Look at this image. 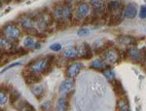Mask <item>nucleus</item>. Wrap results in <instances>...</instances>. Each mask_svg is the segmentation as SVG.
<instances>
[{"label":"nucleus","instance_id":"obj_14","mask_svg":"<svg viewBox=\"0 0 146 111\" xmlns=\"http://www.w3.org/2000/svg\"><path fill=\"white\" fill-rule=\"evenodd\" d=\"M63 56L67 60L78 58V46H68L63 51Z\"/></svg>","mask_w":146,"mask_h":111},{"label":"nucleus","instance_id":"obj_17","mask_svg":"<svg viewBox=\"0 0 146 111\" xmlns=\"http://www.w3.org/2000/svg\"><path fill=\"white\" fill-rule=\"evenodd\" d=\"M117 42L119 44L122 45H126V46H133L135 45L137 42H136V39L133 36H131V35H119L117 37Z\"/></svg>","mask_w":146,"mask_h":111},{"label":"nucleus","instance_id":"obj_22","mask_svg":"<svg viewBox=\"0 0 146 111\" xmlns=\"http://www.w3.org/2000/svg\"><path fill=\"white\" fill-rule=\"evenodd\" d=\"M116 111H131L129 106V101L126 98H120L117 103V108Z\"/></svg>","mask_w":146,"mask_h":111},{"label":"nucleus","instance_id":"obj_8","mask_svg":"<svg viewBox=\"0 0 146 111\" xmlns=\"http://www.w3.org/2000/svg\"><path fill=\"white\" fill-rule=\"evenodd\" d=\"M94 56L91 46L87 43L78 45V58L81 60H91Z\"/></svg>","mask_w":146,"mask_h":111},{"label":"nucleus","instance_id":"obj_29","mask_svg":"<svg viewBox=\"0 0 146 111\" xmlns=\"http://www.w3.org/2000/svg\"><path fill=\"white\" fill-rule=\"evenodd\" d=\"M8 100V92L0 89V104L4 105Z\"/></svg>","mask_w":146,"mask_h":111},{"label":"nucleus","instance_id":"obj_34","mask_svg":"<svg viewBox=\"0 0 146 111\" xmlns=\"http://www.w3.org/2000/svg\"><path fill=\"white\" fill-rule=\"evenodd\" d=\"M139 17L142 19V20H144L146 18V6L145 5H143L141 7L140 12H139Z\"/></svg>","mask_w":146,"mask_h":111},{"label":"nucleus","instance_id":"obj_20","mask_svg":"<svg viewBox=\"0 0 146 111\" xmlns=\"http://www.w3.org/2000/svg\"><path fill=\"white\" fill-rule=\"evenodd\" d=\"M91 5L94 8V13L98 14V15L104 13L105 9H106V4L104 1H98V0L91 1Z\"/></svg>","mask_w":146,"mask_h":111},{"label":"nucleus","instance_id":"obj_24","mask_svg":"<svg viewBox=\"0 0 146 111\" xmlns=\"http://www.w3.org/2000/svg\"><path fill=\"white\" fill-rule=\"evenodd\" d=\"M8 98H9V100H10V103L12 105H14L19 100H20L21 94L19 93L17 90H13L10 93V96H8Z\"/></svg>","mask_w":146,"mask_h":111},{"label":"nucleus","instance_id":"obj_19","mask_svg":"<svg viewBox=\"0 0 146 111\" xmlns=\"http://www.w3.org/2000/svg\"><path fill=\"white\" fill-rule=\"evenodd\" d=\"M23 78H25V82L27 85H35L39 82H41L42 77L40 76L39 74H36V73H27V74L23 75Z\"/></svg>","mask_w":146,"mask_h":111},{"label":"nucleus","instance_id":"obj_9","mask_svg":"<svg viewBox=\"0 0 146 111\" xmlns=\"http://www.w3.org/2000/svg\"><path fill=\"white\" fill-rule=\"evenodd\" d=\"M89 12H90V5L88 3H81L77 6L76 11H75V20L83 21L85 18L88 17Z\"/></svg>","mask_w":146,"mask_h":111},{"label":"nucleus","instance_id":"obj_4","mask_svg":"<svg viewBox=\"0 0 146 111\" xmlns=\"http://www.w3.org/2000/svg\"><path fill=\"white\" fill-rule=\"evenodd\" d=\"M84 64L81 61H74V62L70 63L69 65L65 69V76L67 79H74L80 74L81 70L83 69Z\"/></svg>","mask_w":146,"mask_h":111},{"label":"nucleus","instance_id":"obj_18","mask_svg":"<svg viewBox=\"0 0 146 111\" xmlns=\"http://www.w3.org/2000/svg\"><path fill=\"white\" fill-rule=\"evenodd\" d=\"M125 4L122 1H110L106 4V9L107 12H109L110 14L118 12L120 10H124Z\"/></svg>","mask_w":146,"mask_h":111},{"label":"nucleus","instance_id":"obj_13","mask_svg":"<svg viewBox=\"0 0 146 111\" xmlns=\"http://www.w3.org/2000/svg\"><path fill=\"white\" fill-rule=\"evenodd\" d=\"M69 108V98L68 96H62L56 100L55 111H67Z\"/></svg>","mask_w":146,"mask_h":111},{"label":"nucleus","instance_id":"obj_3","mask_svg":"<svg viewBox=\"0 0 146 111\" xmlns=\"http://www.w3.org/2000/svg\"><path fill=\"white\" fill-rule=\"evenodd\" d=\"M102 58L105 62L110 66V64H115V63H119L121 61V56H120V51L117 49L112 48L110 50L106 51L105 53H103Z\"/></svg>","mask_w":146,"mask_h":111},{"label":"nucleus","instance_id":"obj_7","mask_svg":"<svg viewBox=\"0 0 146 111\" xmlns=\"http://www.w3.org/2000/svg\"><path fill=\"white\" fill-rule=\"evenodd\" d=\"M100 41H95V53L96 54H103L105 53L106 51L110 50L114 47V43L110 40H102L100 39Z\"/></svg>","mask_w":146,"mask_h":111},{"label":"nucleus","instance_id":"obj_25","mask_svg":"<svg viewBox=\"0 0 146 111\" xmlns=\"http://www.w3.org/2000/svg\"><path fill=\"white\" fill-rule=\"evenodd\" d=\"M56 27L58 30H64L68 27L67 21L64 20H56Z\"/></svg>","mask_w":146,"mask_h":111},{"label":"nucleus","instance_id":"obj_6","mask_svg":"<svg viewBox=\"0 0 146 111\" xmlns=\"http://www.w3.org/2000/svg\"><path fill=\"white\" fill-rule=\"evenodd\" d=\"M18 21L20 23V25L23 27V29H27V28H36V22H35V19L32 16L28 15V14H22V15L19 16Z\"/></svg>","mask_w":146,"mask_h":111},{"label":"nucleus","instance_id":"obj_5","mask_svg":"<svg viewBox=\"0 0 146 111\" xmlns=\"http://www.w3.org/2000/svg\"><path fill=\"white\" fill-rule=\"evenodd\" d=\"M126 53H127V58H131L133 62H139L140 60H144L145 58L144 50L142 52V50H138L135 46L129 47L128 50L126 51Z\"/></svg>","mask_w":146,"mask_h":111},{"label":"nucleus","instance_id":"obj_35","mask_svg":"<svg viewBox=\"0 0 146 111\" xmlns=\"http://www.w3.org/2000/svg\"><path fill=\"white\" fill-rule=\"evenodd\" d=\"M0 7H2V4H1V2H0Z\"/></svg>","mask_w":146,"mask_h":111},{"label":"nucleus","instance_id":"obj_1","mask_svg":"<svg viewBox=\"0 0 146 111\" xmlns=\"http://www.w3.org/2000/svg\"><path fill=\"white\" fill-rule=\"evenodd\" d=\"M56 60V56L53 55H49L45 58H40L37 60H31L27 65L25 69H23V73H36V74L47 75L53 69L54 62Z\"/></svg>","mask_w":146,"mask_h":111},{"label":"nucleus","instance_id":"obj_23","mask_svg":"<svg viewBox=\"0 0 146 111\" xmlns=\"http://www.w3.org/2000/svg\"><path fill=\"white\" fill-rule=\"evenodd\" d=\"M35 44H36V42L34 41L33 37L31 36H27L23 40L25 49H35Z\"/></svg>","mask_w":146,"mask_h":111},{"label":"nucleus","instance_id":"obj_33","mask_svg":"<svg viewBox=\"0 0 146 111\" xmlns=\"http://www.w3.org/2000/svg\"><path fill=\"white\" fill-rule=\"evenodd\" d=\"M22 64V62H20V61H18V62H14V63H11L10 65H8V66H6V67H4L3 69L1 70V74L3 72H5L6 70H8V69H10V68H13V67H15V66H18V65H21Z\"/></svg>","mask_w":146,"mask_h":111},{"label":"nucleus","instance_id":"obj_21","mask_svg":"<svg viewBox=\"0 0 146 111\" xmlns=\"http://www.w3.org/2000/svg\"><path fill=\"white\" fill-rule=\"evenodd\" d=\"M31 93L35 98L40 100V98H43L44 94H45V90H44V87L42 85H35L31 88Z\"/></svg>","mask_w":146,"mask_h":111},{"label":"nucleus","instance_id":"obj_10","mask_svg":"<svg viewBox=\"0 0 146 111\" xmlns=\"http://www.w3.org/2000/svg\"><path fill=\"white\" fill-rule=\"evenodd\" d=\"M124 19V10H120L115 13L109 14V18L107 21V25L109 27H116L120 25Z\"/></svg>","mask_w":146,"mask_h":111},{"label":"nucleus","instance_id":"obj_15","mask_svg":"<svg viewBox=\"0 0 146 111\" xmlns=\"http://www.w3.org/2000/svg\"><path fill=\"white\" fill-rule=\"evenodd\" d=\"M90 68L95 70H98V71H104L107 68H110V66L100 58H96V60L92 61L90 64Z\"/></svg>","mask_w":146,"mask_h":111},{"label":"nucleus","instance_id":"obj_32","mask_svg":"<svg viewBox=\"0 0 146 111\" xmlns=\"http://www.w3.org/2000/svg\"><path fill=\"white\" fill-rule=\"evenodd\" d=\"M50 49L54 52H58V51L62 50V45L60 43H54L50 46Z\"/></svg>","mask_w":146,"mask_h":111},{"label":"nucleus","instance_id":"obj_30","mask_svg":"<svg viewBox=\"0 0 146 111\" xmlns=\"http://www.w3.org/2000/svg\"><path fill=\"white\" fill-rule=\"evenodd\" d=\"M89 29L88 28H86V27H81L80 29L77 31V34L79 35V36H86V35H88L89 34Z\"/></svg>","mask_w":146,"mask_h":111},{"label":"nucleus","instance_id":"obj_36","mask_svg":"<svg viewBox=\"0 0 146 111\" xmlns=\"http://www.w3.org/2000/svg\"><path fill=\"white\" fill-rule=\"evenodd\" d=\"M0 111H2V108L1 107H0Z\"/></svg>","mask_w":146,"mask_h":111},{"label":"nucleus","instance_id":"obj_28","mask_svg":"<svg viewBox=\"0 0 146 111\" xmlns=\"http://www.w3.org/2000/svg\"><path fill=\"white\" fill-rule=\"evenodd\" d=\"M20 111H35V108L27 101H23V105H21Z\"/></svg>","mask_w":146,"mask_h":111},{"label":"nucleus","instance_id":"obj_31","mask_svg":"<svg viewBox=\"0 0 146 111\" xmlns=\"http://www.w3.org/2000/svg\"><path fill=\"white\" fill-rule=\"evenodd\" d=\"M28 54V51L25 48H17V56H23Z\"/></svg>","mask_w":146,"mask_h":111},{"label":"nucleus","instance_id":"obj_12","mask_svg":"<svg viewBox=\"0 0 146 111\" xmlns=\"http://www.w3.org/2000/svg\"><path fill=\"white\" fill-rule=\"evenodd\" d=\"M110 83H111V85H112V88H113V92H114V94H116L117 96H119V98H124V96H126V91H125L123 85H122L120 80H117L116 78H115V79L112 80Z\"/></svg>","mask_w":146,"mask_h":111},{"label":"nucleus","instance_id":"obj_11","mask_svg":"<svg viewBox=\"0 0 146 111\" xmlns=\"http://www.w3.org/2000/svg\"><path fill=\"white\" fill-rule=\"evenodd\" d=\"M75 82L73 79H65L64 81L62 82V84L58 87V93L63 96H67L70 92L74 89Z\"/></svg>","mask_w":146,"mask_h":111},{"label":"nucleus","instance_id":"obj_2","mask_svg":"<svg viewBox=\"0 0 146 111\" xmlns=\"http://www.w3.org/2000/svg\"><path fill=\"white\" fill-rule=\"evenodd\" d=\"M2 33L10 41H17L21 36V30L15 23H7L2 27Z\"/></svg>","mask_w":146,"mask_h":111},{"label":"nucleus","instance_id":"obj_16","mask_svg":"<svg viewBox=\"0 0 146 111\" xmlns=\"http://www.w3.org/2000/svg\"><path fill=\"white\" fill-rule=\"evenodd\" d=\"M137 14V9L135 3H129L124 7V17L127 19H135Z\"/></svg>","mask_w":146,"mask_h":111},{"label":"nucleus","instance_id":"obj_27","mask_svg":"<svg viewBox=\"0 0 146 111\" xmlns=\"http://www.w3.org/2000/svg\"><path fill=\"white\" fill-rule=\"evenodd\" d=\"M103 74H104L105 78H106L109 82H111L112 80L115 79V73L111 68H107L106 70H104V71H103Z\"/></svg>","mask_w":146,"mask_h":111},{"label":"nucleus","instance_id":"obj_26","mask_svg":"<svg viewBox=\"0 0 146 111\" xmlns=\"http://www.w3.org/2000/svg\"><path fill=\"white\" fill-rule=\"evenodd\" d=\"M41 111H53V104L51 100H45L40 105Z\"/></svg>","mask_w":146,"mask_h":111}]
</instances>
